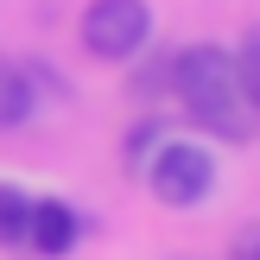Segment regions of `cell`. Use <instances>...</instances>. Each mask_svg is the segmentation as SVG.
Masks as SVG:
<instances>
[{"label":"cell","mask_w":260,"mask_h":260,"mask_svg":"<svg viewBox=\"0 0 260 260\" xmlns=\"http://www.w3.org/2000/svg\"><path fill=\"white\" fill-rule=\"evenodd\" d=\"M172 89H178V102H184L210 134H229V140L248 134V121H241V89H235V63H229L216 45L178 51L172 57Z\"/></svg>","instance_id":"1"},{"label":"cell","mask_w":260,"mask_h":260,"mask_svg":"<svg viewBox=\"0 0 260 260\" xmlns=\"http://www.w3.org/2000/svg\"><path fill=\"white\" fill-rule=\"evenodd\" d=\"M152 32V13L146 0H89L83 7V45L108 63H127Z\"/></svg>","instance_id":"2"},{"label":"cell","mask_w":260,"mask_h":260,"mask_svg":"<svg viewBox=\"0 0 260 260\" xmlns=\"http://www.w3.org/2000/svg\"><path fill=\"white\" fill-rule=\"evenodd\" d=\"M146 178H152V197H159V203L184 210V203H203V197H210L216 165H210V152H203V146H190V140H165Z\"/></svg>","instance_id":"3"},{"label":"cell","mask_w":260,"mask_h":260,"mask_svg":"<svg viewBox=\"0 0 260 260\" xmlns=\"http://www.w3.org/2000/svg\"><path fill=\"white\" fill-rule=\"evenodd\" d=\"M25 241H32L38 254H70L76 248V216H70V203H57V197L32 203V210H25Z\"/></svg>","instance_id":"4"},{"label":"cell","mask_w":260,"mask_h":260,"mask_svg":"<svg viewBox=\"0 0 260 260\" xmlns=\"http://www.w3.org/2000/svg\"><path fill=\"white\" fill-rule=\"evenodd\" d=\"M25 114H32V83L13 63H0V127H19Z\"/></svg>","instance_id":"5"},{"label":"cell","mask_w":260,"mask_h":260,"mask_svg":"<svg viewBox=\"0 0 260 260\" xmlns=\"http://www.w3.org/2000/svg\"><path fill=\"white\" fill-rule=\"evenodd\" d=\"M229 63H235V89H241V102H254V108H260V25L241 38V51H235Z\"/></svg>","instance_id":"6"},{"label":"cell","mask_w":260,"mask_h":260,"mask_svg":"<svg viewBox=\"0 0 260 260\" xmlns=\"http://www.w3.org/2000/svg\"><path fill=\"white\" fill-rule=\"evenodd\" d=\"M25 210H32V203H25L19 190L0 184V241H19V235H25Z\"/></svg>","instance_id":"7"},{"label":"cell","mask_w":260,"mask_h":260,"mask_svg":"<svg viewBox=\"0 0 260 260\" xmlns=\"http://www.w3.org/2000/svg\"><path fill=\"white\" fill-rule=\"evenodd\" d=\"M235 260H260V229H248V235L235 241Z\"/></svg>","instance_id":"8"}]
</instances>
